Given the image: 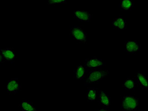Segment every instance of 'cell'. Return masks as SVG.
<instances>
[{
	"instance_id": "20",
	"label": "cell",
	"mask_w": 148,
	"mask_h": 111,
	"mask_svg": "<svg viewBox=\"0 0 148 111\" xmlns=\"http://www.w3.org/2000/svg\"></svg>"
},
{
	"instance_id": "11",
	"label": "cell",
	"mask_w": 148,
	"mask_h": 111,
	"mask_svg": "<svg viewBox=\"0 0 148 111\" xmlns=\"http://www.w3.org/2000/svg\"><path fill=\"white\" fill-rule=\"evenodd\" d=\"M137 84L144 90H148V77L143 73L138 72L136 75Z\"/></svg>"
},
{
	"instance_id": "4",
	"label": "cell",
	"mask_w": 148,
	"mask_h": 111,
	"mask_svg": "<svg viewBox=\"0 0 148 111\" xmlns=\"http://www.w3.org/2000/svg\"><path fill=\"white\" fill-rule=\"evenodd\" d=\"M16 58L15 50L13 48H1L0 49V62L1 63L11 62L13 63Z\"/></svg>"
},
{
	"instance_id": "1",
	"label": "cell",
	"mask_w": 148,
	"mask_h": 111,
	"mask_svg": "<svg viewBox=\"0 0 148 111\" xmlns=\"http://www.w3.org/2000/svg\"><path fill=\"white\" fill-rule=\"evenodd\" d=\"M109 74L110 72L107 69H98L89 71L84 80V85L86 86L90 84L98 83L101 80H104Z\"/></svg>"
},
{
	"instance_id": "10",
	"label": "cell",
	"mask_w": 148,
	"mask_h": 111,
	"mask_svg": "<svg viewBox=\"0 0 148 111\" xmlns=\"http://www.w3.org/2000/svg\"><path fill=\"white\" fill-rule=\"evenodd\" d=\"M97 100L100 105L106 108L110 107L111 101L110 97L104 91L102 90L99 92Z\"/></svg>"
},
{
	"instance_id": "13",
	"label": "cell",
	"mask_w": 148,
	"mask_h": 111,
	"mask_svg": "<svg viewBox=\"0 0 148 111\" xmlns=\"http://www.w3.org/2000/svg\"><path fill=\"white\" fill-rule=\"evenodd\" d=\"M137 85L136 79L131 77H129L127 78L123 83L122 87L125 90L132 91L136 88Z\"/></svg>"
},
{
	"instance_id": "3",
	"label": "cell",
	"mask_w": 148,
	"mask_h": 111,
	"mask_svg": "<svg viewBox=\"0 0 148 111\" xmlns=\"http://www.w3.org/2000/svg\"><path fill=\"white\" fill-rule=\"evenodd\" d=\"M70 34L71 37L78 42L81 43L87 42V33L79 26H71L70 29Z\"/></svg>"
},
{
	"instance_id": "18",
	"label": "cell",
	"mask_w": 148,
	"mask_h": 111,
	"mask_svg": "<svg viewBox=\"0 0 148 111\" xmlns=\"http://www.w3.org/2000/svg\"><path fill=\"white\" fill-rule=\"evenodd\" d=\"M95 111H110L108 109H107V108H104V109H97Z\"/></svg>"
},
{
	"instance_id": "17",
	"label": "cell",
	"mask_w": 148,
	"mask_h": 111,
	"mask_svg": "<svg viewBox=\"0 0 148 111\" xmlns=\"http://www.w3.org/2000/svg\"><path fill=\"white\" fill-rule=\"evenodd\" d=\"M67 1L66 0H49L47 2L48 5H52L58 4L66 3Z\"/></svg>"
},
{
	"instance_id": "8",
	"label": "cell",
	"mask_w": 148,
	"mask_h": 111,
	"mask_svg": "<svg viewBox=\"0 0 148 111\" xmlns=\"http://www.w3.org/2000/svg\"><path fill=\"white\" fill-rule=\"evenodd\" d=\"M6 89L9 94L18 93L21 89V84L18 78L15 77L8 81L6 86Z\"/></svg>"
},
{
	"instance_id": "15",
	"label": "cell",
	"mask_w": 148,
	"mask_h": 111,
	"mask_svg": "<svg viewBox=\"0 0 148 111\" xmlns=\"http://www.w3.org/2000/svg\"><path fill=\"white\" fill-rule=\"evenodd\" d=\"M22 111H38L36 108L31 101L27 100H24L20 104Z\"/></svg>"
},
{
	"instance_id": "19",
	"label": "cell",
	"mask_w": 148,
	"mask_h": 111,
	"mask_svg": "<svg viewBox=\"0 0 148 111\" xmlns=\"http://www.w3.org/2000/svg\"><path fill=\"white\" fill-rule=\"evenodd\" d=\"M140 111H147V110H142Z\"/></svg>"
},
{
	"instance_id": "5",
	"label": "cell",
	"mask_w": 148,
	"mask_h": 111,
	"mask_svg": "<svg viewBox=\"0 0 148 111\" xmlns=\"http://www.w3.org/2000/svg\"><path fill=\"white\" fill-rule=\"evenodd\" d=\"M105 65V62L102 59L95 57H90L86 58L84 61V65L87 69H101Z\"/></svg>"
},
{
	"instance_id": "16",
	"label": "cell",
	"mask_w": 148,
	"mask_h": 111,
	"mask_svg": "<svg viewBox=\"0 0 148 111\" xmlns=\"http://www.w3.org/2000/svg\"><path fill=\"white\" fill-rule=\"evenodd\" d=\"M134 5V1L133 0H122L119 4V7L122 10L128 11L131 10Z\"/></svg>"
},
{
	"instance_id": "14",
	"label": "cell",
	"mask_w": 148,
	"mask_h": 111,
	"mask_svg": "<svg viewBox=\"0 0 148 111\" xmlns=\"http://www.w3.org/2000/svg\"><path fill=\"white\" fill-rule=\"evenodd\" d=\"M99 91L97 88H89L86 95V98L88 101H94L97 100Z\"/></svg>"
},
{
	"instance_id": "12",
	"label": "cell",
	"mask_w": 148,
	"mask_h": 111,
	"mask_svg": "<svg viewBox=\"0 0 148 111\" xmlns=\"http://www.w3.org/2000/svg\"><path fill=\"white\" fill-rule=\"evenodd\" d=\"M112 26L114 29L125 30L127 27V23L125 20L121 16L114 19L112 23Z\"/></svg>"
},
{
	"instance_id": "2",
	"label": "cell",
	"mask_w": 148,
	"mask_h": 111,
	"mask_svg": "<svg viewBox=\"0 0 148 111\" xmlns=\"http://www.w3.org/2000/svg\"><path fill=\"white\" fill-rule=\"evenodd\" d=\"M140 101L137 97L132 95H126L123 97L121 109L123 111H135L138 109Z\"/></svg>"
},
{
	"instance_id": "7",
	"label": "cell",
	"mask_w": 148,
	"mask_h": 111,
	"mask_svg": "<svg viewBox=\"0 0 148 111\" xmlns=\"http://www.w3.org/2000/svg\"><path fill=\"white\" fill-rule=\"evenodd\" d=\"M73 16L78 21L89 22L92 18V15L89 11L82 9H77L73 12Z\"/></svg>"
},
{
	"instance_id": "6",
	"label": "cell",
	"mask_w": 148,
	"mask_h": 111,
	"mask_svg": "<svg viewBox=\"0 0 148 111\" xmlns=\"http://www.w3.org/2000/svg\"><path fill=\"white\" fill-rule=\"evenodd\" d=\"M124 49L129 54H135L140 51V45L136 41H125Z\"/></svg>"
},
{
	"instance_id": "9",
	"label": "cell",
	"mask_w": 148,
	"mask_h": 111,
	"mask_svg": "<svg viewBox=\"0 0 148 111\" xmlns=\"http://www.w3.org/2000/svg\"><path fill=\"white\" fill-rule=\"evenodd\" d=\"M87 70L84 64L82 63L79 64L73 71V78L77 80L85 79Z\"/></svg>"
}]
</instances>
